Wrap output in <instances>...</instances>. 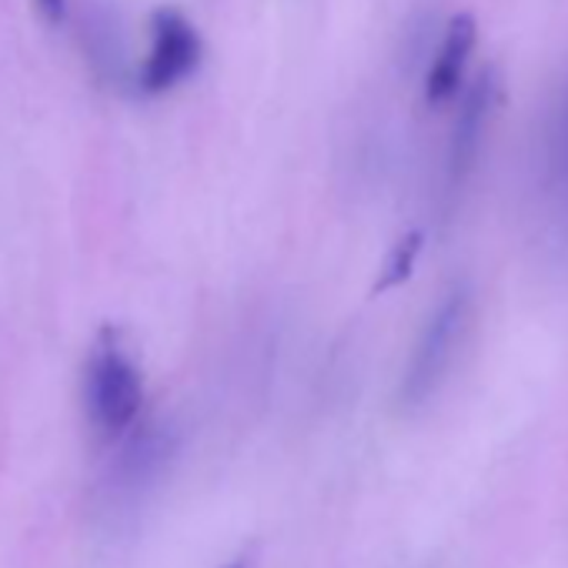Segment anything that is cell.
I'll return each instance as SVG.
<instances>
[{"label":"cell","instance_id":"1","mask_svg":"<svg viewBox=\"0 0 568 568\" xmlns=\"http://www.w3.org/2000/svg\"><path fill=\"white\" fill-rule=\"evenodd\" d=\"M471 312H475L471 284L455 281L442 295V302L435 305V312L428 315V322L412 348V358L402 372L398 405L405 412H418L438 395V388L452 375V365L465 345V335L471 328Z\"/></svg>","mask_w":568,"mask_h":568},{"label":"cell","instance_id":"2","mask_svg":"<svg viewBox=\"0 0 568 568\" xmlns=\"http://www.w3.org/2000/svg\"><path fill=\"white\" fill-rule=\"evenodd\" d=\"M84 402H88V418L104 438H121L131 432L144 408V378L134 358L114 345L101 342L91 365H88V382H84Z\"/></svg>","mask_w":568,"mask_h":568},{"label":"cell","instance_id":"3","mask_svg":"<svg viewBox=\"0 0 568 568\" xmlns=\"http://www.w3.org/2000/svg\"><path fill=\"white\" fill-rule=\"evenodd\" d=\"M201 58L204 44L197 28L184 14L164 8L151 18V51L138 84L144 94H168L201 68Z\"/></svg>","mask_w":568,"mask_h":568},{"label":"cell","instance_id":"4","mask_svg":"<svg viewBox=\"0 0 568 568\" xmlns=\"http://www.w3.org/2000/svg\"><path fill=\"white\" fill-rule=\"evenodd\" d=\"M495 91H498V78L495 71H485L462 94L452 138H448V154H445V194L448 197H458L478 168L481 144L495 114Z\"/></svg>","mask_w":568,"mask_h":568},{"label":"cell","instance_id":"5","mask_svg":"<svg viewBox=\"0 0 568 568\" xmlns=\"http://www.w3.org/2000/svg\"><path fill=\"white\" fill-rule=\"evenodd\" d=\"M478 44V24L471 14H455L445 28V38L438 44V54L425 74V101L428 104H448L465 88V71L471 61V51Z\"/></svg>","mask_w":568,"mask_h":568},{"label":"cell","instance_id":"6","mask_svg":"<svg viewBox=\"0 0 568 568\" xmlns=\"http://www.w3.org/2000/svg\"><path fill=\"white\" fill-rule=\"evenodd\" d=\"M545 174L551 194L568 207V78L558 91V101L551 108L548 138H545Z\"/></svg>","mask_w":568,"mask_h":568},{"label":"cell","instance_id":"7","mask_svg":"<svg viewBox=\"0 0 568 568\" xmlns=\"http://www.w3.org/2000/svg\"><path fill=\"white\" fill-rule=\"evenodd\" d=\"M168 455H171V438L164 432H144V435H138L128 445V452H124V458L118 465L121 485H128V488L148 485L158 475V468L168 462Z\"/></svg>","mask_w":568,"mask_h":568},{"label":"cell","instance_id":"8","mask_svg":"<svg viewBox=\"0 0 568 568\" xmlns=\"http://www.w3.org/2000/svg\"><path fill=\"white\" fill-rule=\"evenodd\" d=\"M425 247V234L422 231H408L395 241V247L388 251L375 284H372V295H385V292H395L402 284L415 274V264H418V254Z\"/></svg>","mask_w":568,"mask_h":568},{"label":"cell","instance_id":"9","mask_svg":"<svg viewBox=\"0 0 568 568\" xmlns=\"http://www.w3.org/2000/svg\"><path fill=\"white\" fill-rule=\"evenodd\" d=\"M64 4H68V0H41V11L51 21H64Z\"/></svg>","mask_w":568,"mask_h":568},{"label":"cell","instance_id":"10","mask_svg":"<svg viewBox=\"0 0 568 568\" xmlns=\"http://www.w3.org/2000/svg\"><path fill=\"white\" fill-rule=\"evenodd\" d=\"M224 568H254V551H241L237 558H231Z\"/></svg>","mask_w":568,"mask_h":568}]
</instances>
